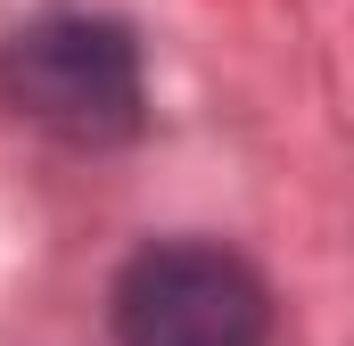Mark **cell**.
<instances>
[{"instance_id": "obj_1", "label": "cell", "mask_w": 354, "mask_h": 346, "mask_svg": "<svg viewBox=\"0 0 354 346\" xmlns=\"http://www.w3.org/2000/svg\"><path fill=\"white\" fill-rule=\"evenodd\" d=\"M0 99L41 124L50 140H75V149H115L140 132L149 116V91H140V42L115 25V17H91V8H58V17H33L0 42Z\"/></svg>"}, {"instance_id": "obj_2", "label": "cell", "mask_w": 354, "mask_h": 346, "mask_svg": "<svg viewBox=\"0 0 354 346\" xmlns=\"http://www.w3.org/2000/svg\"><path fill=\"white\" fill-rule=\"evenodd\" d=\"M115 346H272V289L214 239H157L115 272Z\"/></svg>"}]
</instances>
